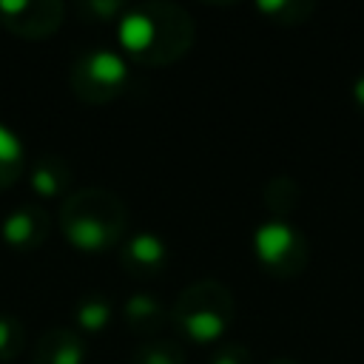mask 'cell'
Segmentation results:
<instances>
[{
  "instance_id": "cell-9",
  "label": "cell",
  "mask_w": 364,
  "mask_h": 364,
  "mask_svg": "<svg viewBox=\"0 0 364 364\" xmlns=\"http://www.w3.org/2000/svg\"><path fill=\"white\" fill-rule=\"evenodd\" d=\"M88 347L80 333L68 327L48 330L34 347V364H85Z\"/></svg>"
},
{
  "instance_id": "cell-14",
  "label": "cell",
  "mask_w": 364,
  "mask_h": 364,
  "mask_svg": "<svg viewBox=\"0 0 364 364\" xmlns=\"http://www.w3.org/2000/svg\"><path fill=\"white\" fill-rule=\"evenodd\" d=\"M111 301L108 299H102L100 293H91V296H85L80 304H77V310H74V318H77V324L82 327V330H91V333H97V330H102L108 321H111Z\"/></svg>"
},
{
  "instance_id": "cell-10",
  "label": "cell",
  "mask_w": 364,
  "mask_h": 364,
  "mask_svg": "<svg viewBox=\"0 0 364 364\" xmlns=\"http://www.w3.org/2000/svg\"><path fill=\"white\" fill-rule=\"evenodd\" d=\"M28 179H31V188L40 196L51 199V196H60L68 188V182H71V165L63 156L48 154V156H43V159L34 162Z\"/></svg>"
},
{
  "instance_id": "cell-7",
  "label": "cell",
  "mask_w": 364,
  "mask_h": 364,
  "mask_svg": "<svg viewBox=\"0 0 364 364\" xmlns=\"http://www.w3.org/2000/svg\"><path fill=\"white\" fill-rule=\"evenodd\" d=\"M0 233L6 245L14 250H34L48 236V213L43 205H34V202L20 205L6 213V219L0 222Z\"/></svg>"
},
{
  "instance_id": "cell-2",
  "label": "cell",
  "mask_w": 364,
  "mask_h": 364,
  "mask_svg": "<svg viewBox=\"0 0 364 364\" xmlns=\"http://www.w3.org/2000/svg\"><path fill=\"white\" fill-rule=\"evenodd\" d=\"M233 313H236L233 293L216 279H199L188 284L171 307V318L176 330L193 344L219 341L228 333Z\"/></svg>"
},
{
  "instance_id": "cell-5",
  "label": "cell",
  "mask_w": 364,
  "mask_h": 364,
  "mask_svg": "<svg viewBox=\"0 0 364 364\" xmlns=\"http://www.w3.org/2000/svg\"><path fill=\"white\" fill-rule=\"evenodd\" d=\"M68 80H71V88L80 100L100 105V102L114 100L125 88L128 63L111 48H94L74 63Z\"/></svg>"
},
{
  "instance_id": "cell-12",
  "label": "cell",
  "mask_w": 364,
  "mask_h": 364,
  "mask_svg": "<svg viewBox=\"0 0 364 364\" xmlns=\"http://www.w3.org/2000/svg\"><path fill=\"white\" fill-rule=\"evenodd\" d=\"M23 165H26V151L20 136L0 122V188H9L11 182H17V176L23 173Z\"/></svg>"
},
{
  "instance_id": "cell-6",
  "label": "cell",
  "mask_w": 364,
  "mask_h": 364,
  "mask_svg": "<svg viewBox=\"0 0 364 364\" xmlns=\"http://www.w3.org/2000/svg\"><path fill=\"white\" fill-rule=\"evenodd\" d=\"M63 3L57 0H20V3H0V20L9 31L40 40L60 28L63 23Z\"/></svg>"
},
{
  "instance_id": "cell-18",
  "label": "cell",
  "mask_w": 364,
  "mask_h": 364,
  "mask_svg": "<svg viewBox=\"0 0 364 364\" xmlns=\"http://www.w3.org/2000/svg\"><path fill=\"white\" fill-rule=\"evenodd\" d=\"M210 364H253V355L245 344L239 341H225L219 344V350L210 355Z\"/></svg>"
},
{
  "instance_id": "cell-17",
  "label": "cell",
  "mask_w": 364,
  "mask_h": 364,
  "mask_svg": "<svg viewBox=\"0 0 364 364\" xmlns=\"http://www.w3.org/2000/svg\"><path fill=\"white\" fill-rule=\"evenodd\" d=\"M259 11L264 14H273L279 23L284 26H296V23H304V17L313 14V3H259Z\"/></svg>"
},
{
  "instance_id": "cell-15",
  "label": "cell",
  "mask_w": 364,
  "mask_h": 364,
  "mask_svg": "<svg viewBox=\"0 0 364 364\" xmlns=\"http://www.w3.org/2000/svg\"><path fill=\"white\" fill-rule=\"evenodd\" d=\"M264 202H267V208H270L276 216H284V213H290V210L296 208V202H299V185H296L290 176H276V179H270L267 188H264Z\"/></svg>"
},
{
  "instance_id": "cell-8",
  "label": "cell",
  "mask_w": 364,
  "mask_h": 364,
  "mask_svg": "<svg viewBox=\"0 0 364 364\" xmlns=\"http://www.w3.org/2000/svg\"><path fill=\"white\" fill-rule=\"evenodd\" d=\"M165 262H168V247L151 230H142V233L131 236L125 242V247L119 250V264L131 276H156L165 267Z\"/></svg>"
},
{
  "instance_id": "cell-13",
  "label": "cell",
  "mask_w": 364,
  "mask_h": 364,
  "mask_svg": "<svg viewBox=\"0 0 364 364\" xmlns=\"http://www.w3.org/2000/svg\"><path fill=\"white\" fill-rule=\"evenodd\" d=\"M131 364H185V350L171 338L142 341L134 350Z\"/></svg>"
},
{
  "instance_id": "cell-16",
  "label": "cell",
  "mask_w": 364,
  "mask_h": 364,
  "mask_svg": "<svg viewBox=\"0 0 364 364\" xmlns=\"http://www.w3.org/2000/svg\"><path fill=\"white\" fill-rule=\"evenodd\" d=\"M26 344V327L17 316L0 313V361L17 358V353Z\"/></svg>"
},
{
  "instance_id": "cell-19",
  "label": "cell",
  "mask_w": 364,
  "mask_h": 364,
  "mask_svg": "<svg viewBox=\"0 0 364 364\" xmlns=\"http://www.w3.org/2000/svg\"><path fill=\"white\" fill-rule=\"evenodd\" d=\"M350 94H353V102H355V108L364 114V71L353 80V88H350Z\"/></svg>"
},
{
  "instance_id": "cell-11",
  "label": "cell",
  "mask_w": 364,
  "mask_h": 364,
  "mask_svg": "<svg viewBox=\"0 0 364 364\" xmlns=\"http://www.w3.org/2000/svg\"><path fill=\"white\" fill-rule=\"evenodd\" d=\"M122 316L128 321L131 330L136 333H156L165 321V310L159 304V299L154 293H134L128 296V301L122 304Z\"/></svg>"
},
{
  "instance_id": "cell-3",
  "label": "cell",
  "mask_w": 364,
  "mask_h": 364,
  "mask_svg": "<svg viewBox=\"0 0 364 364\" xmlns=\"http://www.w3.org/2000/svg\"><path fill=\"white\" fill-rule=\"evenodd\" d=\"M253 250H256V259L279 279L299 276L310 259V245L304 233L284 219H270L259 225L253 233Z\"/></svg>"
},
{
  "instance_id": "cell-20",
  "label": "cell",
  "mask_w": 364,
  "mask_h": 364,
  "mask_svg": "<svg viewBox=\"0 0 364 364\" xmlns=\"http://www.w3.org/2000/svg\"><path fill=\"white\" fill-rule=\"evenodd\" d=\"M270 364H299V361L296 358H273Z\"/></svg>"
},
{
  "instance_id": "cell-1",
  "label": "cell",
  "mask_w": 364,
  "mask_h": 364,
  "mask_svg": "<svg viewBox=\"0 0 364 364\" xmlns=\"http://www.w3.org/2000/svg\"><path fill=\"white\" fill-rule=\"evenodd\" d=\"M128 208L105 188H80L60 208V228L71 247L82 253H105L125 233Z\"/></svg>"
},
{
  "instance_id": "cell-4",
  "label": "cell",
  "mask_w": 364,
  "mask_h": 364,
  "mask_svg": "<svg viewBox=\"0 0 364 364\" xmlns=\"http://www.w3.org/2000/svg\"><path fill=\"white\" fill-rule=\"evenodd\" d=\"M151 17V40L136 63L145 65H168L179 60L193 43V20L176 3H145Z\"/></svg>"
}]
</instances>
